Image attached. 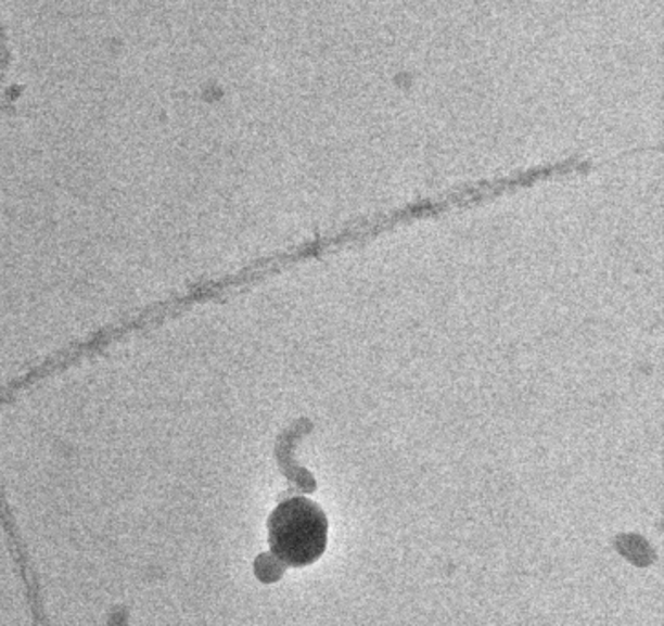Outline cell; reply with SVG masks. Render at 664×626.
<instances>
[{"label":"cell","instance_id":"6da1fadb","mask_svg":"<svg viewBox=\"0 0 664 626\" xmlns=\"http://www.w3.org/2000/svg\"><path fill=\"white\" fill-rule=\"evenodd\" d=\"M268 539L274 559L288 566L314 564L327 551V513L309 498H288L269 516Z\"/></svg>","mask_w":664,"mask_h":626}]
</instances>
